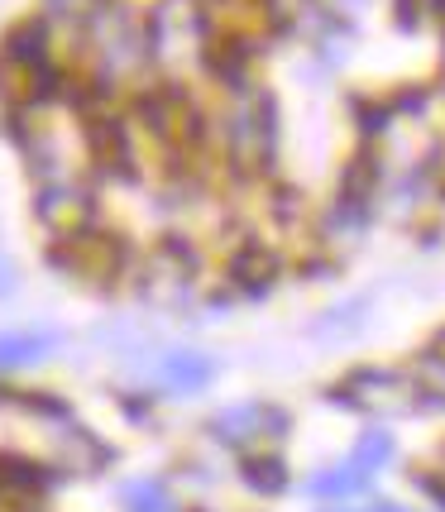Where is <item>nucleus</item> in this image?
Returning <instances> with one entry per match:
<instances>
[{"label":"nucleus","instance_id":"1","mask_svg":"<svg viewBox=\"0 0 445 512\" xmlns=\"http://www.w3.org/2000/svg\"><path fill=\"white\" fill-rule=\"evenodd\" d=\"M278 149V111H273V96L268 91H235V106L225 115V163L240 173V178H259L273 163Z\"/></svg>","mask_w":445,"mask_h":512},{"label":"nucleus","instance_id":"2","mask_svg":"<svg viewBox=\"0 0 445 512\" xmlns=\"http://www.w3.org/2000/svg\"><path fill=\"white\" fill-rule=\"evenodd\" d=\"M326 402L350 407V412H364V417H402V412H417V407H422L412 374L379 369V364H359V369H350L340 383L326 388Z\"/></svg>","mask_w":445,"mask_h":512},{"label":"nucleus","instance_id":"3","mask_svg":"<svg viewBox=\"0 0 445 512\" xmlns=\"http://www.w3.org/2000/svg\"><path fill=\"white\" fill-rule=\"evenodd\" d=\"M283 431H288V412L273 402H235L211 417V436L230 450H245L264 436H283Z\"/></svg>","mask_w":445,"mask_h":512},{"label":"nucleus","instance_id":"4","mask_svg":"<svg viewBox=\"0 0 445 512\" xmlns=\"http://www.w3.org/2000/svg\"><path fill=\"white\" fill-rule=\"evenodd\" d=\"M34 216L53 240H67V235H82L91 230V197L82 187H72L67 178L39 182V197H34Z\"/></svg>","mask_w":445,"mask_h":512},{"label":"nucleus","instance_id":"5","mask_svg":"<svg viewBox=\"0 0 445 512\" xmlns=\"http://www.w3.org/2000/svg\"><path fill=\"white\" fill-rule=\"evenodd\" d=\"M58 58V34L44 15H24L0 34V72H34Z\"/></svg>","mask_w":445,"mask_h":512},{"label":"nucleus","instance_id":"6","mask_svg":"<svg viewBox=\"0 0 445 512\" xmlns=\"http://www.w3.org/2000/svg\"><path fill=\"white\" fill-rule=\"evenodd\" d=\"M278 273H283V259H278L273 249H264L259 240H245V245L230 254V264H225V278L245 292V297H264V292H273Z\"/></svg>","mask_w":445,"mask_h":512},{"label":"nucleus","instance_id":"7","mask_svg":"<svg viewBox=\"0 0 445 512\" xmlns=\"http://www.w3.org/2000/svg\"><path fill=\"white\" fill-rule=\"evenodd\" d=\"M221 374V364L206 355V350H168V355L158 359V379L168 393H201V388H211V379Z\"/></svg>","mask_w":445,"mask_h":512},{"label":"nucleus","instance_id":"8","mask_svg":"<svg viewBox=\"0 0 445 512\" xmlns=\"http://www.w3.org/2000/svg\"><path fill=\"white\" fill-rule=\"evenodd\" d=\"M58 345L53 331H5L0 335V374H15V369H34L44 364Z\"/></svg>","mask_w":445,"mask_h":512},{"label":"nucleus","instance_id":"9","mask_svg":"<svg viewBox=\"0 0 445 512\" xmlns=\"http://www.w3.org/2000/svg\"><path fill=\"white\" fill-rule=\"evenodd\" d=\"M240 479H245V489L259 493V498H278V493H288V484H292V474L278 450H249L245 460H240Z\"/></svg>","mask_w":445,"mask_h":512},{"label":"nucleus","instance_id":"10","mask_svg":"<svg viewBox=\"0 0 445 512\" xmlns=\"http://www.w3.org/2000/svg\"><path fill=\"white\" fill-rule=\"evenodd\" d=\"M388 460H393V431H383V426H364L345 465L355 469V474H364V479H374Z\"/></svg>","mask_w":445,"mask_h":512},{"label":"nucleus","instance_id":"11","mask_svg":"<svg viewBox=\"0 0 445 512\" xmlns=\"http://www.w3.org/2000/svg\"><path fill=\"white\" fill-rule=\"evenodd\" d=\"M369 489V479L364 474H355L350 465H331V469H321V474H312L307 479V493L312 498H321V503H350L355 493Z\"/></svg>","mask_w":445,"mask_h":512},{"label":"nucleus","instance_id":"12","mask_svg":"<svg viewBox=\"0 0 445 512\" xmlns=\"http://www.w3.org/2000/svg\"><path fill=\"white\" fill-rule=\"evenodd\" d=\"M120 503H125V512H182V503L173 498V489H168L158 474L130 479V484L120 489Z\"/></svg>","mask_w":445,"mask_h":512},{"label":"nucleus","instance_id":"13","mask_svg":"<svg viewBox=\"0 0 445 512\" xmlns=\"http://www.w3.org/2000/svg\"><path fill=\"white\" fill-rule=\"evenodd\" d=\"M412 383H417V402L422 407H445V350H426L412 364Z\"/></svg>","mask_w":445,"mask_h":512},{"label":"nucleus","instance_id":"14","mask_svg":"<svg viewBox=\"0 0 445 512\" xmlns=\"http://www.w3.org/2000/svg\"><path fill=\"white\" fill-rule=\"evenodd\" d=\"M364 297H355V302H345V307H331L326 316H316L312 321V335H345L355 331V326H364Z\"/></svg>","mask_w":445,"mask_h":512},{"label":"nucleus","instance_id":"15","mask_svg":"<svg viewBox=\"0 0 445 512\" xmlns=\"http://www.w3.org/2000/svg\"><path fill=\"white\" fill-rule=\"evenodd\" d=\"M412 484H417V489H422L426 498L445 512V474H441V469H422V474H412Z\"/></svg>","mask_w":445,"mask_h":512},{"label":"nucleus","instance_id":"16","mask_svg":"<svg viewBox=\"0 0 445 512\" xmlns=\"http://www.w3.org/2000/svg\"><path fill=\"white\" fill-rule=\"evenodd\" d=\"M15 288H20V273H15V264L0 254V302H5V297H15Z\"/></svg>","mask_w":445,"mask_h":512},{"label":"nucleus","instance_id":"17","mask_svg":"<svg viewBox=\"0 0 445 512\" xmlns=\"http://www.w3.org/2000/svg\"><path fill=\"white\" fill-rule=\"evenodd\" d=\"M369 512H412V508H402V503H383V498H379V503H374Z\"/></svg>","mask_w":445,"mask_h":512},{"label":"nucleus","instance_id":"18","mask_svg":"<svg viewBox=\"0 0 445 512\" xmlns=\"http://www.w3.org/2000/svg\"><path fill=\"white\" fill-rule=\"evenodd\" d=\"M321 512H359L355 503H321Z\"/></svg>","mask_w":445,"mask_h":512}]
</instances>
